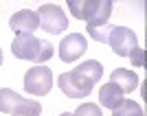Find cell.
I'll list each match as a JSON object with an SVG mask.
<instances>
[{
  "instance_id": "9a60e30c",
  "label": "cell",
  "mask_w": 147,
  "mask_h": 116,
  "mask_svg": "<svg viewBox=\"0 0 147 116\" xmlns=\"http://www.w3.org/2000/svg\"><path fill=\"white\" fill-rule=\"evenodd\" d=\"M73 116H103V114H101V107L97 103H84L77 107V112Z\"/></svg>"
},
{
  "instance_id": "ba28073f",
  "label": "cell",
  "mask_w": 147,
  "mask_h": 116,
  "mask_svg": "<svg viewBox=\"0 0 147 116\" xmlns=\"http://www.w3.org/2000/svg\"><path fill=\"white\" fill-rule=\"evenodd\" d=\"M86 50H88V42H86V37L81 35V33H70V35H66L64 40H61V44H59V57H61V61H75V59H79Z\"/></svg>"
},
{
  "instance_id": "277c9868",
  "label": "cell",
  "mask_w": 147,
  "mask_h": 116,
  "mask_svg": "<svg viewBox=\"0 0 147 116\" xmlns=\"http://www.w3.org/2000/svg\"><path fill=\"white\" fill-rule=\"evenodd\" d=\"M35 13H37V18H40V26L46 33H51V35L64 33L68 29V18H66V13H64V9L59 5H42Z\"/></svg>"
},
{
  "instance_id": "d6986e66",
  "label": "cell",
  "mask_w": 147,
  "mask_h": 116,
  "mask_svg": "<svg viewBox=\"0 0 147 116\" xmlns=\"http://www.w3.org/2000/svg\"><path fill=\"white\" fill-rule=\"evenodd\" d=\"M0 66H2V50H0Z\"/></svg>"
},
{
  "instance_id": "5b68a950",
  "label": "cell",
  "mask_w": 147,
  "mask_h": 116,
  "mask_svg": "<svg viewBox=\"0 0 147 116\" xmlns=\"http://www.w3.org/2000/svg\"><path fill=\"white\" fill-rule=\"evenodd\" d=\"M57 83H59L61 92H64L68 99H84V97H88V94L92 92V88H94V83H92L88 77L79 74L77 70H70V72L59 74Z\"/></svg>"
},
{
  "instance_id": "5bb4252c",
  "label": "cell",
  "mask_w": 147,
  "mask_h": 116,
  "mask_svg": "<svg viewBox=\"0 0 147 116\" xmlns=\"http://www.w3.org/2000/svg\"><path fill=\"white\" fill-rule=\"evenodd\" d=\"M86 31H88V35L92 37V40H97V42H108V35H110V31H112V26L110 24H105V26H99V29H92V26H86Z\"/></svg>"
},
{
  "instance_id": "30bf717a",
  "label": "cell",
  "mask_w": 147,
  "mask_h": 116,
  "mask_svg": "<svg viewBox=\"0 0 147 116\" xmlns=\"http://www.w3.org/2000/svg\"><path fill=\"white\" fill-rule=\"evenodd\" d=\"M110 83L119 86L123 90V94H129L138 88V74L134 70H127V68H117L110 74Z\"/></svg>"
},
{
  "instance_id": "8992f818",
  "label": "cell",
  "mask_w": 147,
  "mask_h": 116,
  "mask_svg": "<svg viewBox=\"0 0 147 116\" xmlns=\"http://www.w3.org/2000/svg\"><path fill=\"white\" fill-rule=\"evenodd\" d=\"M53 88V72L46 66H33L31 70H26L24 74V90L35 94V97H44L49 94Z\"/></svg>"
},
{
  "instance_id": "e0dca14e",
  "label": "cell",
  "mask_w": 147,
  "mask_h": 116,
  "mask_svg": "<svg viewBox=\"0 0 147 116\" xmlns=\"http://www.w3.org/2000/svg\"><path fill=\"white\" fill-rule=\"evenodd\" d=\"M11 116H37V114H22V112H13Z\"/></svg>"
},
{
  "instance_id": "3957f363",
  "label": "cell",
  "mask_w": 147,
  "mask_h": 116,
  "mask_svg": "<svg viewBox=\"0 0 147 116\" xmlns=\"http://www.w3.org/2000/svg\"><path fill=\"white\" fill-rule=\"evenodd\" d=\"M0 112L5 114H13V112H22V114H37L42 112V105L33 101V99H24L16 94L13 90L9 88H2L0 90Z\"/></svg>"
},
{
  "instance_id": "7c38bea8",
  "label": "cell",
  "mask_w": 147,
  "mask_h": 116,
  "mask_svg": "<svg viewBox=\"0 0 147 116\" xmlns=\"http://www.w3.org/2000/svg\"><path fill=\"white\" fill-rule=\"evenodd\" d=\"M75 70H77L79 74H84V77H88L92 83H97V81L101 79V74H103V66H101L97 59H88V61H84V64H79Z\"/></svg>"
},
{
  "instance_id": "6da1fadb",
  "label": "cell",
  "mask_w": 147,
  "mask_h": 116,
  "mask_svg": "<svg viewBox=\"0 0 147 116\" xmlns=\"http://www.w3.org/2000/svg\"><path fill=\"white\" fill-rule=\"evenodd\" d=\"M11 53L18 59H26V61H35L42 66L44 61H49L55 53L53 44L46 40H40L35 35H16L11 42Z\"/></svg>"
},
{
  "instance_id": "4fadbf2b",
  "label": "cell",
  "mask_w": 147,
  "mask_h": 116,
  "mask_svg": "<svg viewBox=\"0 0 147 116\" xmlns=\"http://www.w3.org/2000/svg\"><path fill=\"white\" fill-rule=\"evenodd\" d=\"M112 116H145L143 107L136 101H129V99H123L121 103L112 110Z\"/></svg>"
},
{
  "instance_id": "2e32d148",
  "label": "cell",
  "mask_w": 147,
  "mask_h": 116,
  "mask_svg": "<svg viewBox=\"0 0 147 116\" xmlns=\"http://www.w3.org/2000/svg\"><path fill=\"white\" fill-rule=\"evenodd\" d=\"M143 53H145V50L143 48H138V46H134V48L129 50V59H132V64H134V66H143V64H145V55H143Z\"/></svg>"
},
{
  "instance_id": "52a82bcc",
  "label": "cell",
  "mask_w": 147,
  "mask_h": 116,
  "mask_svg": "<svg viewBox=\"0 0 147 116\" xmlns=\"http://www.w3.org/2000/svg\"><path fill=\"white\" fill-rule=\"evenodd\" d=\"M108 44L112 46L114 55L127 57L129 50L134 46H138V40H136V33L127 26H112L110 35H108Z\"/></svg>"
},
{
  "instance_id": "8fae6325",
  "label": "cell",
  "mask_w": 147,
  "mask_h": 116,
  "mask_svg": "<svg viewBox=\"0 0 147 116\" xmlns=\"http://www.w3.org/2000/svg\"><path fill=\"white\" fill-rule=\"evenodd\" d=\"M99 101H101L103 107L114 110V107L123 101V90L119 86H114V83H105V86L99 90Z\"/></svg>"
},
{
  "instance_id": "9c48e42d",
  "label": "cell",
  "mask_w": 147,
  "mask_h": 116,
  "mask_svg": "<svg viewBox=\"0 0 147 116\" xmlns=\"http://www.w3.org/2000/svg\"><path fill=\"white\" fill-rule=\"evenodd\" d=\"M9 26H11L18 35H33V31L40 26V18H37L35 11H31V9H22V11L13 13L11 20H9Z\"/></svg>"
},
{
  "instance_id": "7a4b0ae2",
  "label": "cell",
  "mask_w": 147,
  "mask_h": 116,
  "mask_svg": "<svg viewBox=\"0 0 147 116\" xmlns=\"http://www.w3.org/2000/svg\"><path fill=\"white\" fill-rule=\"evenodd\" d=\"M68 9L73 18L86 20V24L92 29L105 26L112 13V2L110 0H73L68 2Z\"/></svg>"
},
{
  "instance_id": "ac0fdd59",
  "label": "cell",
  "mask_w": 147,
  "mask_h": 116,
  "mask_svg": "<svg viewBox=\"0 0 147 116\" xmlns=\"http://www.w3.org/2000/svg\"><path fill=\"white\" fill-rule=\"evenodd\" d=\"M59 116H73V114H68V112H64V114H59Z\"/></svg>"
}]
</instances>
